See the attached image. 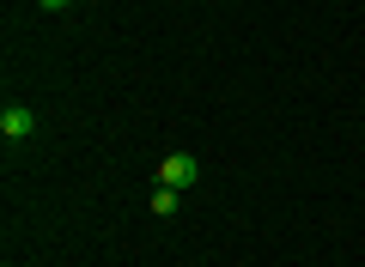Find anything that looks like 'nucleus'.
<instances>
[{
  "label": "nucleus",
  "mask_w": 365,
  "mask_h": 267,
  "mask_svg": "<svg viewBox=\"0 0 365 267\" xmlns=\"http://www.w3.org/2000/svg\"><path fill=\"white\" fill-rule=\"evenodd\" d=\"M195 177H201V164H195L189 152H170L165 164H158V189H177V194H182V189H189Z\"/></svg>",
  "instance_id": "nucleus-1"
},
{
  "label": "nucleus",
  "mask_w": 365,
  "mask_h": 267,
  "mask_svg": "<svg viewBox=\"0 0 365 267\" xmlns=\"http://www.w3.org/2000/svg\"><path fill=\"white\" fill-rule=\"evenodd\" d=\"M31 127H37V115H31L25 103H6V110H0V134H6V146L31 140Z\"/></svg>",
  "instance_id": "nucleus-2"
},
{
  "label": "nucleus",
  "mask_w": 365,
  "mask_h": 267,
  "mask_svg": "<svg viewBox=\"0 0 365 267\" xmlns=\"http://www.w3.org/2000/svg\"><path fill=\"white\" fill-rule=\"evenodd\" d=\"M177 201H182L177 189H153V213H158V219H170V213H177Z\"/></svg>",
  "instance_id": "nucleus-3"
},
{
  "label": "nucleus",
  "mask_w": 365,
  "mask_h": 267,
  "mask_svg": "<svg viewBox=\"0 0 365 267\" xmlns=\"http://www.w3.org/2000/svg\"><path fill=\"white\" fill-rule=\"evenodd\" d=\"M37 6H43V13H61V6H67V0H37Z\"/></svg>",
  "instance_id": "nucleus-4"
}]
</instances>
